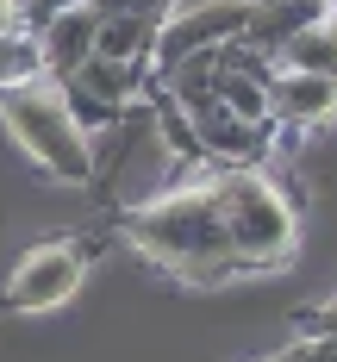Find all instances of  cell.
I'll list each match as a JSON object with an SVG mask.
<instances>
[{
    "label": "cell",
    "instance_id": "cell-1",
    "mask_svg": "<svg viewBox=\"0 0 337 362\" xmlns=\"http://www.w3.org/2000/svg\"><path fill=\"white\" fill-rule=\"evenodd\" d=\"M119 231H125V244L144 262L175 275L182 288H225V281H237V256L225 244V225H219V206H213L206 181H187V187H169L156 200L125 206Z\"/></svg>",
    "mask_w": 337,
    "mask_h": 362
},
{
    "label": "cell",
    "instance_id": "cell-2",
    "mask_svg": "<svg viewBox=\"0 0 337 362\" xmlns=\"http://www.w3.org/2000/svg\"><path fill=\"white\" fill-rule=\"evenodd\" d=\"M213 206H219L225 244L237 256V275H268V269H288L300 244V218L288 206V194L262 175V163L244 169H213Z\"/></svg>",
    "mask_w": 337,
    "mask_h": 362
},
{
    "label": "cell",
    "instance_id": "cell-3",
    "mask_svg": "<svg viewBox=\"0 0 337 362\" xmlns=\"http://www.w3.org/2000/svg\"><path fill=\"white\" fill-rule=\"evenodd\" d=\"M0 125L44 175H57L63 187H88L94 181V138L81 132V119L69 112L63 88L50 75L0 81Z\"/></svg>",
    "mask_w": 337,
    "mask_h": 362
},
{
    "label": "cell",
    "instance_id": "cell-4",
    "mask_svg": "<svg viewBox=\"0 0 337 362\" xmlns=\"http://www.w3.org/2000/svg\"><path fill=\"white\" fill-rule=\"evenodd\" d=\"M100 244H75V238H44L13 262L6 288H0V306L6 313H57L69 306L75 288L88 281V262H94Z\"/></svg>",
    "mask_w": 337,
    "mask_h": 362
},
{
    "label": "cell",
    "instance_id": "cell-5",
    "mask_svg": "<svg viewBox=\"0 0 337 362\" xmlns=\"http://www.w3.org/2000/svg\"><path fill=\"white\" fill-rule=\"evenodd\" d=\"M150 69L144 63H112V57H88L75 75H63L57 88H63V100H69V112L81 119V132L94 138V132H107V125H119L125 119V107L144 94Z\"/></svg>",
    "mask_w": 337,
    "mask_h": 362
},
{
    "label": "cell",
    "instance_id": "cell-6",
    "mask_svg": "<svg viewBox=\"0 0 337 362\" xmlns=\"http://www.w3.org/2000/svg\"><path fill=\"white\" fill-rule=\"evenodd\" d=\"M194 119V138H200V163L206 169H244V163H262L275 150V119H237L231 107H219L213 94L200 107H187Z\"/></svg>",
    "mask_w": 337,
    "mask_h": 362
},
{
    "label": "cell",
    "instance_id": "cell-7",
    "mask_svg": "<svg viewBox=\"0 0 337 362\" xmlns=\"http://www.w3.org/2000/svg\"><path fill=\"white\" fill-rule=\"evenodd\" d=\"M37 44V75H50V81H63L75 75L88 57H94V6L81 0V6H57V13H44L25 25Z\"/></svg>",
    "mask_w": 337,
    "mask_h": 362
},
{
    "label": "cell",
    "instance_id": "cell-8",
    "mask_svg": "<svg viewBox=\"0 0 337 362\" xmlns=\"http://www.w3.org/2000/svg\"><path fill=\"white\" fill-rule=\"evenodd\" d=\"M268 119L281 132H312L337 119V75H300V69H275L268 75Z\"/></svg>",
    "mask_w": 337,
    "mask_h": 362
},
{
    "label": "cell",
    "instance_id": "cell-9",
    "mask_svg": "<svg viewBox=\"0 0 337 362\" xmlns=\"http://www.w3.org/2000/svg\"><path fill=\"white\" fill-rule=\"evenodd\" d=\"M331 13V0H250V19H244V44L262 50V57H275L300 25H312V19H325Z\"/></svg>",
    "mask_w": 337,
    "mask_h": 362
},
{
    "label": "cell",
    "instance_id": "cell-10",
    "mask_svg": "<svg viewBox=\"0 0 337 362\" xmlns=\"http://www.w3.org/2000/svg\"><path fill=\"white\" fill-rule=\"evenodd\" d=\"M268 63H275V69H300V75H337V25H331V13L312 19V25H300Z\"/></svg>",
    "mask_w": 337,
    "mask_h": 362
},
{
    "label": "cell",
    "instance_id": "cell-11",
    "mask_svg": "<svg viewBox=\"0 0 337 362\" xmlns=\"http://www.w3.org/2000/svg\"><path fill=\"white\" fill-rule=\"evenodd\" d=\"M300 331H306V337H337V306H325V313H306V319H300Z\"/></svg>",
    "mask_w": 337,
    "mask_h": 362
},
{
    "label": "cell",
    "instance_id": "cell-12",
    "mask_svg": "<svg viewBox=\"0 0 337 362\" xmlns=\"http://www.w3.org/2000/svg\"><path fill=\"white\" fill-rule=\"evenodd\" d=\"M0 32H19V0H0Z\"/></svg>",
    "mask_w": 337,
    "mask_h": 362
},
{
    "label": "cell",
    "instance_id": "cell-13",
    "mask_svg": "<svg viewBox=\"0 0 337 362\" xmlns=\"http://www.w3.org/2000/svg\"><path fill=\"white\" fill-rule=\"evenodd\" d=\"M331 25H337V0H331Z\"/></svg>",
    "mask_w": 337,
    "mask_h": 362
}]
</instances>
